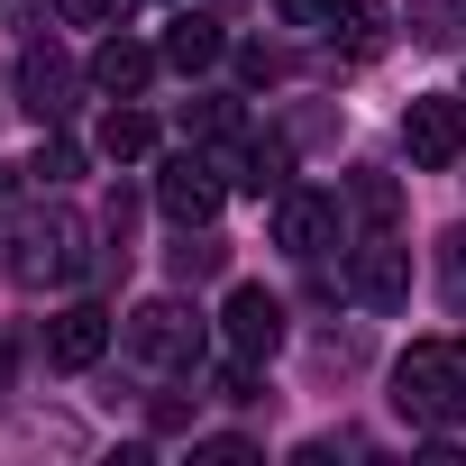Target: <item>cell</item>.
Segmentation results:
<instances>
[{"label":"cell","mask_w":466,"mask_h":466,"mask_svg":"<svg viewBox=\"0 0 466 466\" xmlns=\"http://www.w3.org/2000/svg\"><path fill=\"white\" fill-rule=\"evenodd\" d=\"M393 411L420 430H457L466 420V339H420L393 366Z\"/></svg>","instance_id":"obj_1"},{"label":"cell","mask_w":466,"mask_h":466,"mask_svg":"<svg viewBox=\"0 0 466 466\" xmlns=\"http://www.w3.org/2000/svg\"><path fill=\"white\" fill-rule=\"evenodd\" d=\"M92 248H83V219L74 210H28L19 238H10V275L19 284H83Z\"/></svg>","instance_id":"obj_2"},{"label":"cell","mask_w":466,"mask_h":466,"mask_svg":"<svg viewBox=\"0 0 466 466\" xmlns=\"http://www.w3.org/2000/svg\"><path fill=\"white\" fill-rule=\"evenodd\" d=\"M119 348H128L137 366L192 375V366H201V311H183L174 293H156V302H137V311L119 320Z\"/></svg>","instance_id":"obj_3"},{"label":"cell","mask_w":466,"mask_h":466,"mask_svg":"<svg viewBox=\"0 0 466 466\" xmlns=\"http://www.w3.org/2000/svg\"><path fill=\"white\" fill-rule=\"evenodd\" d=\"M92 74L56 46V37H28L19 46V65H10V92H19V110L37 119V128H65V110H74V92H83Z\"/></svg>","instance_id":"obj_4"},{"label":"cell","mask_w":466,"mask_h":466,"mask_svg":"<svg viewBox=\"0 0 466 466\" xmlns=\"http://www.w3.org/2000/svg\"><path fill=\"white\" fill-rule=\"evenodd\" d=\"M339 238H348V192H302V183L275 192V248H284V257L320 266Z\"/></svg>","instance_id":"obj_5"},{"label":"cell","mask_w":466,"mask_h":466,"mask_svg":"<svg viewBox=\"0 0 466 466\" xmlns=\"http://www.w3.org/2000/svg\"><path fill=\"white\" fill-rule=\"evenodd\" d=\"M219 192H228V174L210 156H165V174H156V210L174 228H210L219 219Z\"/></svg>","instance_id":"obj_6"},{"label":"cell","mask_w":466,"mask_h":466,"mask_svg":"<svg viewBox=\"0 0 466 466\" xmlns=\"http://www.w3.org/2000/svg\"><path fill=\"white\" fill-rule=\"evenodd\" d=\"M402 147H411V165L448 174V165L466 156V101H448V92H420V101L402 110Z\"/></svg>","instance_id":"obj_7"},{"label":"cell","mask_w":466,"mask_h":466,"mask_svg":"<svg viewBox=\"0 0 466 466\" xmlns=\"http://www.w3.org/2000/svg\"><path fill=\"white\" fill-rule=\"evenodd\" d=\"M219 339H228V357H275L284 348V302L266 293V284H228V302H219Z\"/></svg>","instance_id":"obj_8"},{"label":"cell","mask_w":466,"mask_h":466,"mask_svg":"<svg viewBox=\"0 0 466 466\" xmlns=\"http://www.w3.org/2000/svg\"><path fill=\"white\" fill-rule=\"evenodd\" d=\"M348 293L366 311H402L411 302V248H393V228H375V238L348 257Z\"/></svg>","instance_id":"obj_9"},{"label":"cell","mask_w":466,"mask_h":466,"mask_svg":"<svg viewBox=\"0 0 466 466\" xmlns=\"http://www.w3.org/2000/svg\"><path fill=\"white\" fill-rule=\"evenodd\" d=\"M101 348H110V311H101V302H65V311L46 320V366H56V375L101 366Z\"/></svg>","instance_id":"obj_10"},{"label":"cell","mask_w":466,"mask_h":466,"mask_svg":"<svg viewBox=\"0 0 466 466\" xmlns=\"http://www.w3.org/2000/svg\"><path fill=\"white\" fill-rule=\"evenodd\" d=\"M156 65H165V56H147L137 37H119V28H110V37L92 46V65H83V74H92V92H101V101H137V92L156 83Z\"/></svg>","instance_id":"obj_11"},{"label":"cell","mask_w":466,"mask_h":466,"mask_svg":"<svg viewBox=\"0 0 466 466\" xmlns=\"http://www.w3.org/2000/svg\"><path fill=\"white\" fill-rule=\"evenodd\" d=\"M219 174L238 183V192H257V201H275L293 183V137H238V147L219 156Z\"/></svg>","instance_id":"obj_12"},{"label":"cell","mask_w":466,"mask_h":466,"mask_svg":"<svg viewBox=\"0 0 466 466\" xmlns=\"http://www.w3.org/2000/svg\"><path fill=\"white\" fill-rule=\"evenodd\" d=\"M174 74H210L219 56H228V37H219V19H201V10H183L174 28H165V46H156Z\"/></svg>","instance_id":"obj_13"},{"label":"cell","mask_w":466,"mask_h":466,"mask_svg":"<svg viewBox=\"0 0 466 466\" xmlns=\"http://www.w3.org/2000/svg\"><path fill=\"white\" fill-rule=\"evenodd\" d=\"M101 156H119V165L156 156V119H147L137 101H110V119H101Z\"/></svg>","instance_id":"obj_14"},{"label":"cell","mask_w":466,"mask_h":466,"mask_svg":"<svg viewBox=\"0 0 466 466\" xmlns=\"http://www.w3.org/2000/svg\"><path fill=\"white\" fill-rule=\"evenodd\" d=\"M348 219L393 228V219H402V183H393V174H357V183H348Z\"/></svg>","instance_id":"obj_15"},{"label":"cell","mask_w":466,"mask_h":466,"mask_svg":"<svg viewBox=\"0 0 466 466\" xmlns=\"http://www.w3.org/2000/svg\"><path fill=\"white\" fill-rule=\"evenodd\" d=\"M174 275H183V284L228 275V238H210V228H183V238H174Z\"/></svg>","instance_id":"obj_16"},{"label":"cell","mask_w":466,"mask_h":466,"mask_svg":"<svg viewBox=\"0 0 466 466\" xmlns=\"http://www.w3.org/2000/svg\"><path fill=\"white\" fill-rule=\"evenodd\" d=\"M210 402H228V411H257V402H266V384H257V357H228V366L210 375Z\"/></svg>","instance_id":"obj_17"},{"label":"cell","mask_w":466,"mask_h":466,"mask_svg":"<svg viewBox=\"0 0 466 466\" xmlns=\"http://www.w3.org/2000/svg\"><path fill=\"white\" fill-rule=\"evenodd\" d=\"M457 28H466V0H411V37L420 46H457Z\"/></svg>","instance_id":"obj_18"},{"label":"cell","mask_w":466,"mask_h":466,"mask_svg":"<svg viewBox=\"0 0 466 466\" xmlns=\"http://www.w3.org/2000/svg\"><path fill=\"white\" fill-rule=\"evenodd\" d=\"M329 28H339L357 56H375V46H384V0H339V19H329Z\"/></svg>","instance_id":"obj_19"},{"label":"cell","mask_w":466,"mask_h":466,"mask_svg":"<svg viewBox=\"0 0 466 466\" xmlns=\"http://www.w3.org/2000/svg\"><path fill=\"white\" fill-rule=\"evenodd\" d=\"M439 293H448V311L466 320V228H448V238H439Z\"/></svg>","instance_id":"obj_20"},{"label":"cell","mask_w":466,"mask_h":466,"mask_svg":"<svg viewBox=\"0 0 466 466\" xmlns=\"http://www.w3.org/2000/svg\"><path fill=\"white\" fill-rule=\"evenodd\" d=\"M183 128H192V137H238V101H219V92H201V101L183 110Z\"/></svg>","instance_id":"obj_21"},{"label":"cell","mask_w":466,"mask_h":466,"mask_svg":"<svg viewBox=\"0 0 466 466\" xmlns=\"http://www.w3.org/2000/svg\"><path fill=\"white\" fill-rule=\"evenodd\" d=\"M74 165H83V156H74V137H46L28 174H37V183H74Z\"/></svg>","instance_id":"obj_22"},{"label":"cell","mask_w":466,"mask_h":466,"mask_svg":"<svg viewBox=\"0 0 466 466\" xmlns=\"http://www.w3.org/2000/svg\"><path fill=\"white\" fill-rule=\"evenodd\" d=\"M128 10L137 0H65V19H83V28H128Z\"/></svg>","instance_id":"obj_23"},{"label":"cell","mask_w":466,"mask_h":466,"mask_svg":"<svg viewBox=\"0 0 466 466\" xmlns=\"http://www.w3.org/2000/svg\"><path fill=\"white\" fill-rule=\"evenodd\" d=\"M238 74H248L257 92H275V83H284V56H275V46H238Z\"/></svg>","instance_id":"obj_24"},{"label":"cell","mask_w":466,"mask_h":466,"mask_svg":"<svg viewBox=\"0 0 466 466\" xmlns=\"http://www.w3.org/2000/svg\"><path fill=\"white\" fill-rule=\"evenodd\" d=\"M275 10H284L293 28H329V19H339V0H275Z\"/></svg>","instance_id":"obj_25"},{"label":"cell","mask_w":466,"mask_h":466,"mask_svg":"<svg viewBox=\"0 0 466 466\" xmlns=\"http://www.w3.org/2000/svg\"><path fill=\"white\" fill-rule=\"evenodd\" d=\"M192 457H210V466H238V457H257L248 439H192Z\"/></svg>","instance_id":"obj_26"}]
</instances>
